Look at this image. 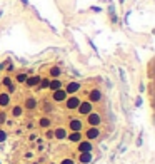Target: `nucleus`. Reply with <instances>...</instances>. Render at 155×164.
<instances>
[{"mask_svg": "<svg viewBox=\"0 0 155 164\" xmlns=\"http://www.w3.org/2000/svg\"><path fill=\"white\" fill-rule=\"evenodd\" d=\"M80 101L82 99L79 97L77 94H73V95H67V99H65V107L69 109V110H77V107H79V104H80Z\"/></svg>", "mask_w": 155, "mask_h": 164, "instance_id": "obj_1", "label": "nucleus"}, {"mask_svg": "<svg viewBox=\"0 0 155 164\" xmlns=\"http://www.w3.org/2000/svg\"><path fill=\"white\" fill-rule=\"evenodd\" d=\"M93 110V104L90 101H80L79 107H77V112L80 114V116H87V114H90Z\"/></svg>", "mask_w": 155, "mask_h": 164, "instance_id": "obj_2", "label": "nucleus"}, {"mask_svg": "<svg viewBox=\"0 0 155 164\" xmlns=\"http://www.w3.org/2000/svg\"><path fill=\"white\" fill-rule=\"evenodd\" d=\"M87 124H89V126H92V127H98L102 124V116L98 112H90V114H87Z\"/></svg>", "mask_w": 155, "mask_h": 164, "instance_id": "obj_3", "label": "nucleus"}, {"mask_svg": "<svg viewBox=\"0 0 155 164\" xmlns=\"http://www.w3.org/2000/svg\"><path fill=\"white\" fill-rule=\"evenodd\" d=\"M69 129H70V132H82V129H83L82 119H79V117H72V119L69 121Z\"/></svg>", "mask_w": 155, "mask_h": 164, "instance_id": "obj_4", "label": "nucleus"}, {"mask_svg": "<svg viewBox=\"0 0 155 164\" xmlns=\"http://www.w3.org/2000/svg\"><path fill=\"white\" fill-rule=\"evenodd\" d=\"M38 106V99L35 97V95H29V97H25V101H23V110H35Z\"/></svg>", "mask_w": 155, "mask_h": 164, "instance_id": "obj_5", "label": "nucleus"}, {"mask_svg": "<svg viewBox=\"0 0 155 164\" xmlns=\"http://www.w3.org/2000/svg\"><path fill=\"white\" fill-rule=\"evenodd\" d=\"M67 92H65V89H57V91H54L52 92V101L54 102H57V104H62V102H65V99H67Z\"/></svg>", "mask_w": 155, "mask_h": 164, "instance_id": "obj_6", "label": "nucleus"}, {"mask_svg": "<svg viewBox=\"0 0 155 164\" xmlns=\"http://www.w3.org/2000/svg\"><path fill=\"white\" fill-rule=\"evenodd\" d=\"M63 89H65V92H67L69 95H73V94H77V92L82 89V84H80V82H77V80H72V82H69V84H67Z\"/></svg>", "mask_w": 155, "mask_h": 164, "instance_id": "obj_7", "label": "nucleus"}, {"mask_svg": "<svg viewBox=\"0 0 155 164\" xmlns=\"http://www.w3.org/2000/svg\"><path fill=\"white\" fill-rule=\"evenodd\" d=\"M77 149H79V152H92L93 151V144H92V141L82 139L80 142H77Z\"/></svg>", "mask_w": 155, "mask_h": 164, "instance_id": "obj_8", "label": "nucleus"}, {"mask_svg": "<svg viewBox=\"0 0 155 164\" xmlns=\"http://www.w3.org/2000/svg\"><path fill=\"white\" fill-rule=\"evenodd\" d=\"M87 101H90L92 104H95V102H100L102 101V91L100 89H92V91H89V99Z\"/></svg>", "mask_w": 155, "mask_h": 164, "instance_id": "obj_9", "label": "nucleus"}, {"mask_svg": "<svg viewBox=\"0 0 155 164\" xmlns=\"http://www.w3.org/2000/svg\"><path fill=\"white\" fill-rule=\"evenodd\" d=\"M98 136H100V129H98V127L89 126V129L85 131V139L87 141H93V139H97Z\"/></svg>", "mask_w": 155, "mask_h": 164, "instance_id": "obj_10", "label": "nucleus"}, {"mask_svg": "<svg viewBox=\"0 0 155 164\" xmlns=\"http://www.w3.org/2000/svg\"><path fill=\"white\" fill-rule=\"evenodd\" d=\"M2 85L7 89V92H9L10 95H12L13 92H15V85H13V80H12V77L5 76V77L2 79Z\"/></svg>", "mask_w": 155, "mask_h": 164, "instance_id": "obj_11", "label": "nucleus"}, {"mask_svg": "<svg viewBox=\"0 0 155 164\" xmlns=\"http://www.w3.org/2000/svg\"><path fill=\"white\" fill-rule=\"evenodd\" d=\"M40 80H42V76H38V74H35V76H29V77H27V80H25V85H27V87H30V89H33V87H37V85L40 84Z\"/></svg>", "mask_w": 155, "mask_h": 164, "instance_id": "obj_12", "label": "nucleus"}, {"mask_svg": "<svg viewBox=\"0 0 155 164\" xmlns=\"http://www.w3.org/2000/svg\"><path fill=\"white\" fill-rule=\"evenodd\" d=\"M12 104V95L9 92H0V107L5 109Z\"/></svg>", "mask_w": 155, "mask_h": 164, "instance_id": "obj_13", "label": "nucleus"}, {"mask_svg": "<svg viewBox=\"0 0 155 164\" xmlns=\"http://www.w3.org/2000/svg\"><path fill=\"white\" fill-rule=\"evenodd\" d=\"M67 134H69V131H67L65 127H57V129H54V139H57V141L67 139Z\"/></svg>", "mask_w": 155, "mask_h": 164, "instance_id": "obj_14", "label": "nucleus"}, {"mask_svg": "<svg viewBox=\"0 0 155 164\" xmlns=\"http://www.w3.org/2000/svg\"><path fill=\"white\" fill-rule=\"evenodd\" d=\"M60 76H62V69L58 65H52L48 69V77L50 79H60Z\"/></svg>", "mask_w": 155, "mask_h": 164, "instance_id": "obj_15", "label": "nucleus"}, {"mask_svg": "<svg viewBox=\"0 0 155 164\" xmlns=\"http://www.w3.org/2000/svg\"><path fill=\"white\" fill-rule=\"evenodd\" d=\"M92 152H79V162L80 164H89L92 162Z\"/></svg>", "mask_w": 155, "mask_h": 164, "instance_id": "obj_16", "label": "nucleus"}, {"mask_svg": "<svg viewBox=\"0 0 155 164\" xmlns=\"http://www.w3.org/2000/svg\"><path fill=\"white\" fill-rule=\"evenodd\" d=\"M38 126H40L42 129H48V127L52 126V119L47 116H42L40 119H38Z\"/></svg>", "mask_w": 155, "mask_h": 164, "instance_id": "obj_17", "label": "nucleus"}, {"mask_svg": "<svg viewBox=\"0 0 155 164\" xmlns=\"http://www.w3.org/2000/svg\"><path fill=\"white\" fill-rule=\"evenodd\" d=\"M67 141H70V142H80L82 141V132H69L67 134Z\"/></svg>", "mask_w": 155, "mask_h": 164, "instance_id": "obj_18", "label": "nucleus"}, {"mask_svg": "<svg viewBox=\"0 0 155 164\" xmlns=\"http://www.w3.org/2000/svg\"><path fill=\"white\" fill-rule=\"evenodd\" d=\"M10 114H12V117H15V119H19V117H22V114H23V107L20 104H17V106H13L12 110H10Z\"/></svg>", "mask_w": 155, "mask_h": 164, "instance_id": "obj_19", "label": "nucleus"}, {"mask_svg": "<svg viewBox=\"0 0 155 164\" xmlns=\"http://www.w3.org/2000/svg\"><path fill=\"white\" fill-rule=\"evenodd\" d=\"M48 89H50L52 92L57 91V89H62V80L60 79H50V82H48Z\"/></svg>", "mask_w": 155, "mask_h": 164, "instance_id": "obj_20", "label": "nucleus"}, {"mask_svg": "<svg viewBox=\"0 0 155 164\" xmlns=\"http://www.w3.org/2000/svg\"><path fill=\"white\" fill-rule=\"evenodd\" d=\"M27 77H29V74H27V72H19L15 76V82H17V84H25Z\"/></svg>", "mask_w": 155, "mask_h": 164, "instance_id": "obj_21", "label": "nucleus"}, {"mask_svg": "<svg viewBox=\"0 0 155 164\" xmlns=\"http://www.w3.org/2000/svg\"><path fill=\"white\" fill-rule=\"evenodd\" d=\"M48 82H50V79L48 77H42V80H40V84L37 85L40 91H44V89H48Z\"/></svg>", "mask_w": 155, "mask_h": 164, "instance_id": "obj_22", "label": "nucleus"}, {"mask_svg": "<svg viewBox=\"0 0 155 164\" xmlns=\"http://www.w3.org/2000/svg\"><path fill=\"white\" fill-rule=\"evenodd\" d=\"M7 117H9V114H7L5 110H0V126L7 122Z\"/></svg>", "mask_w": 155, "mask_h": 164, "instance_id": "obj_23", "label": "nucleus"}, {"mask_svg": "<svg viewBox=\"0 0 155 164\" xmlns=\"http://www.w3.org/2000/svg\"><path fill=\"white\" fill-rule=\"evenodd\" d=\"M7 137H9V134H7V131L0 129V142H5Z\"/></svg>", "mask_w": 155, "mask_h": 164, "instance_id": "obj_24", "label": "nucleus"}, {"mask_svg": "<svg viewBox=\"0 0 155 164\" xmlns=\"http://www.w3.org/2000/svg\"><path fill=\"white\" fill-rule=\"evenodd\" d=\"M58 164H75V161H73V159H70V158H65V159H62Z\"/></svg>", "mask_w": 155, "mask_h": 164, "instance_id": "obj_25", "label": "nucleus"}, {"mask_svg": "<svg viewBox=\"0 0 155 164\" xmlns=\"http://www.w3.org/2000/svg\"><path fill=\"white\" fill-rule=\"evenodd\" d=\"M45 137H47V139H54V131L47 129V131H45Z\"/></svg>", "mask_w": 155, "mask_h": 164, "instance_id": "obj_26", "label": "nucleus"}, {"mask_svg": "<svg viewBox=\"0 0 155 164\" xmlns=\"http://www.w3.org/2000/svg\"><path fill=\"white\" fill-rule=\"evenodd\" d=\"M30 141H37V134H30Z\"/></svg>", "mask_w": 155, "mask_h": 164, "instance_id": "obj_27", "label": "nucleus"}, {"mask_svg": "<svg viewBox=\"0 0 155 164\" xmlns=\"http://www.w3.org/2000/svg\"><path fill=\"white\" fill-rule=\"evenodd\" d=\"M50 164H55V162H50Z\"/></svg>", "mask_w": 155, "mask_h": 164, "instance_id": "obj_28", "label": "nucleus"}]
</instances>
